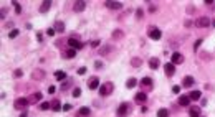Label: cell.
<instances>
[{
  "instance_id": "cell-1",
  "label": "cell",
  "mask_w": 215,
  "mask_h": 117,
  "mask_svg": "<svg viewBox=\"0 0 215 117\" xmlns=\"http://www.w3.org/2000/svg\"><path fill=\"white\" fill-rule=\"evenodd\" d=\"M98 91H99L101 96H109L111 92L114 91V84H113L111 81H108V83H104V84L99 86V89H98Z\"/></svg>"
},
{
  "instance_id": "cell-2",
  "label": "cell",
  "mask_w": 215,
  "mask_h": 117,
  "mask_svg": "<svg viewBox=\"0 0 215 117\" xmlns=\"http://www.w3.org/2000/svg\"><path fill=\"white\" fill-rule=\"evenodd\" d=\"M15 109H20V111H25L28 107V104H30V101H28L27 98H18V99H15Z\"/></svg>"
},
{
  "instance_id": "cell-3",
  "label": "cell",
  "mask_w": 215,
  "mask_h": 117,
  "mask_svg": "<svg viewBox=\"0 0 215 117\" xmlns=\"http://www.w3.org/2000/svg\"><path fill=\"white\" fill-rule=\"evenodd\" d=\"M147 35H149V38H152V40H161V36H162V33H161V30L159 28H156V26H151L147 30Z\"/></svg>"
},
{
  "instance_id": "cell-4",
  "label": "cell",
  "mask_w": 215,
  "mask_h": 117,
  "mask_svg": "<svg viewBox=\"0 0 215 117\" xmlns=\"http://www.w3.org/2000/svg\"><path fill=\"white\" fill-rule=\"evenodd\" d=\"M116 114H118L119 117H126V116H128V114H129V104H128V102H122V104L118 107Z\"/></svg>"
},
{
  "instance_id": "cell-5",
  "label": "cell",
  "mask_w": 215,
  "mask_h": 117,
  "mask_svg": "<svg viewBox=\"0 0 215 117\" xmlns=\"http://www.w3.org/2000/svg\"><path fill=\"white\" fill-rule=\"evenodd\" d=\"M68 45H70V48H73V50H76V51L85 48V43L78 41L76 38H70V40H68Z\"/></svg>"
},
{
  "instance_id": "cell-6",
  "label": "cell",
  "mask_w": 215,
  "mask_h": 117,
  "mask_svg": "<svg viewBox=\"0 0 215 117\" xmlns=\"http://www.w3.org/2000/svg\"><path fill=\"white\" fill-rule=\"evenodd\" d=\"M195 26H199V28H207V26H210V20H208L207 17H200V18H197V22H195Z\"/></svg>"
},
{
  "instance_id": "cell-7",
  "label": "cell",
  "mask_w": 215,
  "mask_h": 117,
  "mask_svg": "<svg viewBox=\"0 0 215 117\" xmlns=\"http://www.w3.org/2000/svg\"><path fill=\"white\" fill-rule=\"evenodd\" d=\"M164 71H166V74H167L169 78H170V76H174L175 65H174V63H166V65H164Z\"/></svg>"
},
{
  "instance_id": "cell-8",
  "label": "cell",
  "mask_w": 215,
  "mask_h": 117,
  "mask_svg": "<svg viewBox=\"0 0 215 117\" xmlns=\"http://www.w3.org/2000/svg\"><path fill=\"white\" fill-rule=\"evenodd\" d=\"M170 63H174L175 66L177 65H182V63H184V56H182L181 53H172V61H170Z\"/></svg>"
},
{
  "instance_id": "cell-9",
  "label": "cell",
  "mask_w": 215,
  "mask_h": 117,
  "mask_svg": "<svg viewBox=\"0 0 215 117\" xmlns=\"http://www.w3.org/2000/svg\"><path fill=\"white\" fill-rule=\"evenodd\" d=\"M99 86H101V83L98 78H91L88 81V87H89V89H99Z\"/></svg>"
},
{
  "instance_id": "cell-10",
  "label": "cell",
  "mask_w": 215,
  "mask_h": 117,
  "mask_svg": "<svg viewBox=\"0 0 215 117\" xmlns=\"http://www.w3.org/2000/svg\"><path fill=\"white\" fill-rule=\"evenodd\" d=\"M85 8H86V2H74V5H73V12L80 13V12H83Z\"/></svg>"
},
{
  "instance_id": "cell-11",
  "label": "cell",
  "mask_w": 215,
  "mask_h": 117,
  "mask_svg": "<svg viewBox=\"0 0 215 117\" xmlns=\"http://www.w3.org/2000/svg\"><path fill=\"white\" fill-rule=\"evenodd\" d=\"M134 101L136 102H146V101H147V94H146L144 91L137 92V94L134 96Z\"/></svg>"
},
{
  "instance_id": "cell-12",
  "label": "cell",
  "mask_w": 215,
  "mask_h": 117,
  "mask_svg": "<svg viewBox=\"0 0 215 117\" xmlns=\"http://www.w3.org/2000/svg\"><path fill=\"white\" fill-rule=\"evenodd\" d=\"M189 116L190 117H200V107L199 106H192L189 109Z\"/></svg>"
},
{
  "instance_id": "cell-13",
  "label": "cell",
  "mask_w": 215,
  "mask_h": 117,
  "mask_svg": "<svg viewBox=\"0 0 215 117\" xmlns=\"http://www.w3.org/2000/svg\"><path fill=\"white\" fill-rule=\"evenodd\" d=\"M106 7H108V8H111V10H121L122 3H121V2H106Z\"/></svg>"
},
{
  "instance_id": "cell-14",
  "label": "cell",
  "mask_w": 215,
  "mask_h": 117,
  "mask_svg": "<svg viewBox=\"0 0 215 117\" xmlns=\"http://www.w3.org/2000/svg\"><path fill=\"white\" fill-rule=\"evenodd\" d=\"M194 83H195V79L192 78V76H185L184 81H182V86H184V87H192Z\"/></svg>"
},
{
  "instance_id": "cell-15",
  "label": "cell",
  "mask_w": 215,
  "mask_h": 117,
  "mask_svg": "<svg viewBox=\"0 0 215 117\" xmlns=\"http://www.w3.org/2000/svg\"><path fill=\"white\" fill-rule=\"evenodd\" d=\"M159 65H161L159 58H149V68H151V69H157Z\"/></svg>"
},
{
  "instance_id": "cell-16",
  "label": "cell",
  "mask_w": 215,
  "mask_h": 117,
  "mask_svg": "<svg viewBox=\"0 0 215 117\" xmlns=\"http://www.w3.org/2000/svg\"><path fill=\"white\" fill-rule=\"evenodd\" d=\"M76 56V50H73V48H70V50H65V53H63V58L66 59H71Z\"/></svg>"
},
{
  "instance_id": "cell-17",
  "label": "cell",
  "mask_w": 215,
  "mask_h": 117,
  "mask_svg": "<svg viewBox=\"0 0 215 117\" xmlns=\"http://www.w3.org/2000/svg\"><path fill=\"white\" fill-rule=\"evenodd\" d=\"M89 107H81L80 111H78V114H76V117H89Z\"/></svg>"
},
{
  "instance_id": "cell-18",
  "label": "cell",
  "mask_w": 215,
  "mask_h": 117,
  "mask_svg": "<svg viewBox=\"0 0 215 117\" xmlns=\"http://www.w3.org/2000/svg\"><path fill=\"white\" fill-rule=\"evenodd\" d=\"M141 84H142V87L149 89V87H152V86H154V83H152V79H151V78H142Z\"/></svg>"
},
{
  "instance_id": "cell-19",
  "label": "cell",
  "mask_w": 215,
  "mask_h": 117,
  "mask_svg": "<svg viewBox=\"0 0 215 117\" xmlns=\"http://www.w3.org/2000/svg\"><path fill=\"white\" fill-rule=\"evenodd\" d=\"M41 98H43V96H41V92H35V94L28 99V101H30V104H35V102H40Z\"/></svg>"
},
{
  "instance_id": "cell-20",
  "label": "cell",
  "mask_w": 215,
  "mask_h": 117,
  "mask_svg": "<svg viewBox=\"0 0 215 117\" xmlns=\"http://www.w3.org/2000/svg\"><path fill=\"white\" fill-rule=\"evenodd\" d=\"M63 107H61V102L58 101V99H55V101H51V111H55V112H58V111H61Z\"/></svg>"
},
{
  "instance_id": "cell-21",
  "label": "cell",
  "mask_w": 215,
  "mask_h": 117,
  "mask_svg": "<svg viewBox=\"0 0 215 117\" xmlns=\"http://www.w3.org/2000/svg\"><path fill=\"white\" fill-rule=\"evenodd\" d=\"M179 104L184 106V107L189 106V104H190V98H189V96H181V98H179Z\"/></svg>"
},
{
  "instance_id": "cell-22",
  "label": "cell",
  "mask_w": 215,
  "mask_h": 117,
  "mask_svg": "<svg viewBox=\"0 0 215 117\" xmlns=\"http://www.w3.org/2000/svg\"><path fill=\"white\" fill-rule=\"evenodd\" d=\"M65 78H66V73L65 71H55V79L56 81H65Z\"/></svg>"
},
{
  "instance_id": "cell-23",
  "label": "cell",
  "mask_w": 215,
  "mask_h": 117,
  "mask_svg": "<svg viewBox=\"0 0 215 117\" xmlns=\"http://www.w3.org/2000/svg\"><path fill=\"white\" fill-rule=\"evenodd\" d=\"M50 7H51V2H43L40 5V12L41 13H47L48 10H50Z\"/></svg>"
},
{
  "instance_id": "cell-24",
  "label": "cell",
  "mask_w": 215,
  "mask_h": 117,
  "mask_svg": "<svg viewBox=\"0 0 215 117\" xmlns=\"http://www.w3.org/2000/svg\"><path fill=\"white\" fill-rule=\"evenodd\" d=\"M189 98H190V101H197V99L202 98V92L200 91H192L189 94Z\"/></svg>"
},
{
  "instance_id": "cell-25",
  "label": "cell",
  "mask_w": 215,
  "mask_h": 117,
  "mask_svg": "<svg viewBox=\"0 0 215 117\" xmlns=\"http://www.w3.org/2000/svg\"><path fill=\"white\" fill-rule=\"evenodd\" d=\"M126 86H128L129 89L136 87V86H137V79H136V78H129L128 81H126Z\"/></svg>"
},
{
  "instance_id": "cell-26",
  "label": "cell",
  "mask_w": 215,
  "mask_h": 117,
  "mask_svg": "<svg viewBox=\"0 0 215 117\" xmlns=\"http://www.w3.org/2000/svg\"><path fill=\"white\" fill-rule=\"evenodd\" d=\"M55 32L63 33L65 32V23H63V22H56V23H55Z\"/></svg>"
},
{
  "instance_id": "cell-27",
  "label": "cell",
  "mask_w": 215,
  "mask_h": 117,
  "mask_svg": "<svg viewBox=\"0 0 215 117\" xmlns=\"http://www.w3.org/2000/svg\"><path fill=\"white\" fill-rule=\"evenodd\" d=\"M35 79H41L45 78V71H41V69H37V71H33V74H32Z\"/></svg>"
},
{
  "instance_id": "cell-28",
  "label": "cell",
  "mask_w": 215,
  "mask_h": 117,
  "mask_svg": "<svg viewBox=\"0 0 215 117\" xmlns=\"http://www.w3.org/2000/svg\"><path fill=\"white\" fill-rule=\"evenodd\" d=\"M131 65L134 66V68H139V66L142 65V59L141 58H133L131 59Z\"/></svg>"
},
{
  "instance_id": "cell-29",
  "label": "cell",
  "mask_w": 215,
  "mask_h": 117,
  "mask_svg": "<svg viewBox=\"0 0 215 117\" xmlns=\"http://www.w3.org/2000/svg\"><path fill=\"white\" fill-rule=\"evenodd\" d=\"M40 109L41 111H48V109H51V102H40Z\"/></svg>"
},
{
  "instance_id": "cell-30",
  "label": "cell",
  "mask_w": 215,
  "mask_h": 117,
  "mask_svg": "<svg viewBox=\"0 0 215 117\" xmlns=\"http://www.w3.org/2000/svg\"><path fill=\"white\" fill-rule=\"evenodd\" d=\"M157 117H169V111L167 109H159L157 111Z\"/></svg>"
},
{
  "instance_id": "cell-31",
  "label": "cell",
  "mask_w": 215,
  "mask_h": 117,
  "mask_svg": "<svg viewBox=\"0 0 215 117\" xmlns=\"http://www.w3.org/2000/svg\"><path fill=\"white\" fill-rule=\"evenodd\" d=\"M121 36H124V32H121V30H116V32H113V38L119 40Z\"/></svg>"
},
{
  "instance_id": "cell-32",
  "label": "cell",
  "mask_w": 215,
  "mask_h": 117,
  "mask_svg": "<svg viewBox=\"0 0 215 117\" xmlns=\"http://www.w3.org/2000/svg\"><path fill=\"white\" fill-rule=\"evenodd\" d=\"M18 30H12V32L8 33V38H17V36H18Z\"/></svg>"
},
{
  "instance_id": "cell-33",
  "label": "cell",
  "mask_w": 215,
  "mask_h": 117,
  "mask_svg": "<svg viewBox=\"0 0 215 117\" xmlns=\"http://www.w3.org/2000/svg\"><path fill=\"white\" fill-rule=\"evenodd\" d=\"M81 96V89L80 87H74L73 89V98H80Z\"/></svg>"
},
{
  "instance_id": "cell-34",
  "label": "cell",
  "mask_w": 215,
  "mask_h": 117,
  "mask_svg": "<svg viewBox=\"0 0 215 117\" xmlns=\"http://www.w3.org/2000/svg\"><path fill=\"white\" fill-rule=\"evenodd\" d=\"M14 7H15V12H17V13H22V5H20V3L14 2Z\"/></svg>"
},
{
  "instance_id": "cell-35",
  "label": "cell",
  "mask_w": 215,
  "mask_h": 117,
  "mask_svg": "<svg viewBox=\"0 0 215 117\" xmlns=\"http://www.w3.org/2000/svg\"><path fill=\"white\" fill-rule=\"evenodd\" d=\"M55 33H56V32H55V28H48V30H47L48 36H55Z\"/></svg>"
},
{
  "instance_id": "cell-36",
  "label": "cell",
  "mask_w": 215,
  "mask_h": 117,
  "mask_svg": "<svg viewBox=\"0 0 215 117\" xmlns=\"http://www.w3.org/2000/svg\"><path fill=\"white\" fill-rule=\"evenodd\" d=\"M172 92H174V94H179V92H181V86H172Z\"/></svg>"
},
{
  "instance_id": "cell-37",
  "label": "cell",
  "mask_w": 215,
  "mask_h": 117,
  "mask_svg": "<svg viewBox=\"0 0 215 117\" xmlns=\"http://www.w3.org/2000/svg\"><path fill=\"white\" fill-rule=\"evenodd\" d=\"M14 76L15 78H20V76H23V71H22V69H17V71L14 73Z\"/></svg>"
},
{
  "instance_id": "cell-38",
  "label": "cell",
  "mask_w": 215,
  "mask_h": 117,
  "mask_svg": "<svg viewBox=\"0 0 215 117\" xmlns=\"http://www.w3.org/2000/svg\"><path fill=\"white\" fill-rule=\"evenodd\" d=\"M78 74H86V68H85V66L78 68Z\"/></svg>"
},
{
  "instance_id": "cell-39",
  "label": "cell",
  "mask_w": 215,
  "mask_h": 117,
  "mask_svg": "<svg viewBox=\"0 0 215 117\" xmlns=\"http://www.w3.org/2000/svg\"><path fill=\"white\" fill-rule=\"evenodd\" d=\"M202 41H204V40H197V41H195V45H194V48H195V50H199V46L202 45Z\"/></svg>"
},
{
  "instance_id": "cell-40",
  "label": "cell",
  "mask_w": 215,
  "mask_h": 117,
  "mask_svg": "<svg viewBox=\"0 0 215 117\" xmlns=\"http://www.w3.org/2000/svg\"><path fill=\"white\" fill-rule=\"evenodd\" d=\"M94 68H96V69L103 68V63H101V61H94Z\"/></svg>"
},
{
  "instance_id": "cell-41",
  "label": "cell",
  "mask_w": 215,
  "mask_h": 117,
  "mask_svg": "<svg viewBox=\"0 0 215 117\" xmlns=\"http://www.w3.org/2000/svg\"><path fill=\"white\" fill-rule=\"evenodd\" d=\"M63 111H65V112L71 111V104H65V106H63Z\"/></svg>"
},
{
  "instance_id": "cell-42",
  "label": "cell",
  "mask_w": 215,
  "mask_h": 117,
  "mask_svg": "<svg viewBox=\"0 0 215 117\" xmlns=\"http://www.w3.org/2000/svg\"><path fill=\"white\" fill-rule=\"evenodd\" d=\"M108 51H109V46H104V48H103V50H101L99 53H101V54H106Z\"/></svg>"
},
{
  "instance_id": "cell-43",
  "label": "cell",
  "mask_w": 215,
  "mask_h": 117,
  "mask_svg": "<svg viewBox=\"0 0 215 117\" xmlns=\"http://www.w3.org/2000/svg\"><path fill=\"white\" fill-rule=\"evenodd\" d=\"M55 91H56V87H55V86H50V87H48V92H50V94H53Z\"/></svg>"
},
{
  "instance_id": "cell-44",
  "label": "cell",
  "mask_w": 215,
  "mask_h": 117,
  "mask_svg": "<svg viewBox=\"0 0 215 117\" xmlns=\"http://www.w3.org/2000/svg\"><path fill=\"white\" fill-rule=\"evenodd\" d=\"M91 46H93V48H96V46H99V40H98V41H96V40H94V41H91Z\"/></svg>"
},
{
  "instance_id": "cell-45",
  "label": "cell",
  "mask_w": 215,
  "mask_h": 117,
  "mask_svg": "<svg viewBox=\"0 0 215 117\" xmlns=\"http://www.w3.org/2000/svg\"><path fill=\"white\" fill-rule=\"evenodd\" d=\"M136 17H137V18H142V10H137V12H136Z\"/></svg>"
},
{
  "instance_id": "cell-46",
  "label": "cell",
  "mask_w": 215,
  "mask_h": 117,
  "mask_svg": "<svg viewBox=\"0 0 215 117\" xmlns=\"http://www.w3.org/2000/svg\"><path fill=\"white\" fill-rule=\"evenodd\" d=\"M149 12L154 13V12H156V5H149Z\"/></svg>"
},
{
  "instance_id": "cell-47",
  "label": "cell",
  "mask_w": 215,
  "mask_h": 117,
  "mask_svg": "<svg viewBox=\"0 0 215 117\" xmlns=\"http://www.w3.org/2000/svg\"><path fill=\"white\" fill-rule=\"evenodd\" d=\"M5 17H7V10H5V8H2V18H5Z\"/></svg>"
},
{
  "instance_id": "cell-48",
  "label": "cell",
  "mask_w": 215,
  "mask_h": 117,
  "mask_svg": "<svg viewBox=\"0 0 215 117\" xmlns=\"http://www.w3.org/2000/svg\"><path fill=\"white\" fill-rule=\"evenodd\" d=\"M187 13H194V7H189V8H187Z\"/></svg>"
},
{
  "instance_id": "cell-49",
  "label": "cell",
  "mask_w": 215,
  "mask_h": 117,
  "mask_svg": "<svg viewBox=\"0 0 215 117\" xmlns=\"http://www.w3.org/2000/svg\"><path fill=\"white\" fill-rule=\"evenodd\" d=\"M20 117H28V114H27V111H23V112H22V114H20Z\"/></svg>"
},
{
  "instance_id": "cell-50",
  "label": "cell",
  "mask_w": 215,
  "mask_h": 117,
  "mask_svg": "<svg viewBox=\"0 0 215 117\" xmlns=\"http://www.w3.org/2000/svg\"><path fill=\"white\" fill-rule=\"evenodd\" d=\"M212 26H215V20H214V22H212Z\"/></svg>"
},
{
  "instance_id": "cell-51",
  "label": "cell",
  "mask_w": 215,
  "mask_h": 117,
  "mask_svg": "<svg viewBox=\"0 0 215 117\" xmlns=\"http://www.w3.org/2000/svg\"><path fill=\"white\" fill-rule=\"evenodd\" d=\"M200 117H202V116H200Z\"/></svg>"
}]
</instances>
